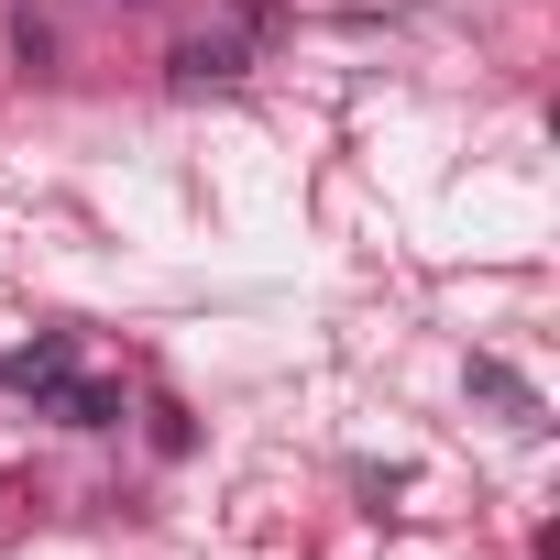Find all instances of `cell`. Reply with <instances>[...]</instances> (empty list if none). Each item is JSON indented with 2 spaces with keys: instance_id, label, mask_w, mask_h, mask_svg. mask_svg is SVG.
<instances>
[{
  "instance_id": "obj_1",
  "label": "cell",
  "mask_w": 560,
  "mask_h": 560,
  "mask_svg": "<svg viewBox=\"0 0 560 560\" xmlns=\"http://www.w3.org/2000/svg\"><path fill=\"white\" fill-rule=\"evenodd\" d=\"M165 67H176V89H209V78H242V34H198V45H176Z\"/></svg>"
},
{
  "instance_id": "obj_2",
  "label": "cell",
  "mask_w": 560,
  "mask_h": 560,
  "mask_svg": "<svg viewBox=\"0 0 560 560\" xmlns=\"http://www.w3.org/2000/svg\"><path fill=\"white\" fill-rule=\"evenodd\" d=\"M472 396H483V407H505L516 429H538V396H527V385H516L505 363H472Z\"/></svg>"
}]
</instances>
